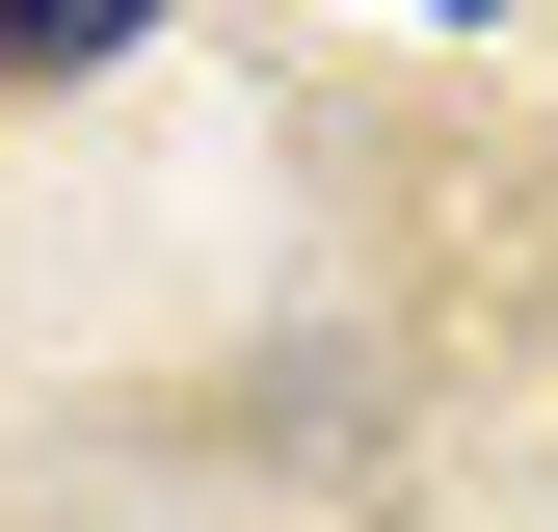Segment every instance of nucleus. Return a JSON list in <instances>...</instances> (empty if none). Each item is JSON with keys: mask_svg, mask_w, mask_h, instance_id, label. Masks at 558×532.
Here are the masks:
<instances>
[{"mask_svg": "<svg viewBox=\"0 0 558 532\" xmlns=\"http://www.w3.org/2000/svg\"><path fill=\"white\" fill-rule=\"evenodd\" d=\"M0 53H27V81H81V53H133V0H0Z\"/></svg>", "mask_w": 558, "mask_h": 532, "instance_id": "nucleus-1", "label": "nucleus"}]
</instances>
